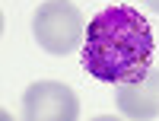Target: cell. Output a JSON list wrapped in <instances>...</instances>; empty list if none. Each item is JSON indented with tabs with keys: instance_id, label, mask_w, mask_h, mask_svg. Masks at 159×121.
<instances>
[{
	"instance_id": "cell-1",
	"label": "cell",
	"mask_w": 159,
	"mask_h": 121,
	"mask_svg": "<svg viewBox=\"0 0 159 121\" xmlns=\"http://www.w3.org/2000/svg\"><path fill=\"white\" fill-rule=\"evenodd\" d=\"M153 29L134 7H105L89 19L83 38V67L102 83H124L150 67Z\"/></svg>"
},
{
	"instance_id": "cell-2",
	"label": "cell",
	"mask_w": 159,
	"mask_h": 121,
	"mask_svg": "<svg viewBox=\"0 0 159 121\" xmlns=\"http://www.w3.org/2000/svg\"><path fill=\"white\" fill-rule=\"evenodd\" d=\"M32 35L48 54H70L86 38L83 13L70 0H45L32 16Z\"/></svg>"
},
{
	"instance_id": "cell-3",
	"label": "cell",
	"mask_w": 159,
	"mask_h": 121,
	"mask_svg": "<svg viewBox=\"0 0 159 121\" xmlns=\"http://www.w3.org/2000/svg\"><path fill=\"white\" fill-rule=\"evenodd\" d=\"M76 115H80L76 92L57 80H38L22 92L25 121H76Z\"/></svg>"
},
{
	"instance_id": "cell-4",
	"label": "cell",
	"mask_w": 159,
	"mask_h": 121,
	"mask_svg": "<svg viewBox=\"0 0 159 121\" xmlns=\"http://www.w3.org/2000/svg\"><path fill=\"white\" fill-rule=\"evenodd\" d=\"M118 86V112L127 118H156L159 115V70L156 67H147L137 77L124 80Z\"/></svg>"
},
{
	"instance_id": "cell-5",
	"label": "cell",
	"mask_w": 159,
	"mask_h": 121,
	"mask_svg": "<svg viewBox=\"0 0 159 121\" xmlns=\"http://www.w3.org/2000/svg\"><path fill=\"white\" fill-rule=\"evenodd\" d=\"M143 3H147V7L153 10V13H159V0H143Z\"/></svg>"
}]
</instances>
